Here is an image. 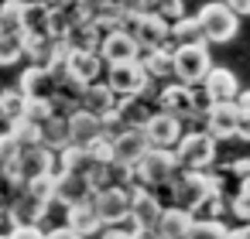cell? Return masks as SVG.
<instances>
[{
	"label": "cell",
	"mask_w": 250,
	"mask_h": 239,
	"mask_svg": "<svg viewBox=\"0 0 250 239\" xmlns=\"http://www.w3.org/2000/svg\"><path fill=\"white\" fill-rule=\"evenodd\" d=\"M182 171V161L175 154V147H151L137 164H134V184L144 188H165L175 181V174Z\"/></svg>",
	"instance_id": "1"
},
{
	"label": "cell",
	"mask_w": 250,
	"mask_h": 239,
	"mask_svg": "<svg viewBox=\"0 0 250 239\" xmlns=\"http://www.w3.org/2000/svg\"><path fill=\"white\" fill-rule=\"evenodd\" d=\"M195 14H199V21H202V28H206L209 45H226V41H233L236 31H240V14L226 4V0H206Z\"/></svg>",
	"instance_id": "2"
},
{
	"label": "cell",
	"mask_w": 250,
	"mask_h": 239,
	"mask_svg": "<svg viewBox=\"0 0 250 239\" xmlns=\"http://www.w3.org/2000/svg\"><path fill=\"white\" fill-rule=\"evenodd\" d=\"M158 106L182 116L185 123H202L199 120V86H188L182 79H168L158 89Z\"/></svg>",
	"instance_id": "3"
},
{
	"label": "cell",
	"mask_w": 250,
	"mask_h": 239,
	"mask_svg": "<svg viewBox=\"0 0 250 239\" xmlns=\"http://www.w3.org/2000/svg\"><path fill=\"white\" fill-rule=\"evenodd\" d=\"M216 137L206 130V127H195V130H185L182 140L175 144V154L182 161V167H212L216 164Z\"/></svg>",
	"instance_id": "4"
},
{
	"label": "cell",
	"mask_w": 250,
	"mask_h": 239,
	"mask_svg": "<svg viewBox=\"0 0 250 239\" xmlns=\"http://www.w3.org/2000/svg\"><path fill=\"white\" fill-rule=\"evenodd\" d=\"M212 69V55H209V41L199 45H175V79L188 82V86H202V79Z\"/></svg>",
	"instance_id": "5"
},
{
	"label": "cell",
	"mask_w": 250,
	"mask_h": 239,
	"mask_svg": "<svg viewBox=\"0 0 250 239\" xmlns=\"http://www.w3.org/2000/svg\"><path fill=\"white\" fill-rule=\"evenodd\" d=\"M14 174H18L24 184L35 181V178H45V174H59V150L48 147V144L21 147L18 164H14Z\"/></svg>",
	"instance_id": "6"
},
{
	"label": "cell",
	"mask_w": 250,
	"mask_h": 239,
	"mask_svg": "<svg viewBox=\"0 0 250 239\" xmlns=\"http://www.w3.org/2000/svg\"><path fill=\"white\" fill-rule=\"evenodd\" d=\"M103 79L113 86V92H117V96H137V92H144V89L154 82V79L147 75V69H144V62H141V58L106 65V75H103Z\"/></svg>",
	"instance_id": "7"
},
{
	"label": "cell",
	"mask_w": 250,
	"mask_h": 239,
	"mask_svg": "<svg viewBox=\"0 0 250 239\" xmlns=\"http://www.w3.org/2000/svg\"><path fill=\"white\" fill-rule=\"evenodd\" d=\"M59 75H62V65L48 69V65H35V62H28V69H21L18 86L24 89L28 99H48V103H52L55 92H59Z\"/></svg>",
	"instance_id": "8"
},
{
	"label": "cell",
	"mask_w": 250,
	"mask_h": 239,
	"mask_svg": "<svg viewBox=\"0 0 250 239\" xmlns=\"http://www.w3.org/2000/svg\"><path fill=\"white\" fill-rule=\"evenodd\" d=\"M24 45H28V62L48 65V69L62 65V58L69 52V41L59 38V35H52V31H45V35H28L24 31Z\"/></svg>",
	"instance_id": "9"
},
{
	"label": "cell",
	"mask_w": 250,
	"mask_h": 239,
	"mask_svg": "<svg viewBox=\"0 0 250 239\" xmlns=\"http://www.w3.org/2000/svg\"><path fill=\"white\" fill-rule=\"evenodd\" d=\"M62 65H65V72H69L72 79H79V82H86V86L106 75L103 55H100V52H89V48H69L65 58H62Z\"/></svg>",
	"instance_id": "10"
},
{
	"label": "cell",
	"mask_w": 250,
	"mask_h": 239,
	"mask_svg": "<svg viewBox=\"0 0 250 239\" xmlns=\"http://www.w3.org/2000/svg\"><path fill=\"white\" fill-rule=\"evenodd\" d=\"M144 133L151 140V147H175L185 133V120L168 113V110H158L147 123H144Z\"/></svg>",
	"instance_id": "11"
},
{
	"label": "cell",
	"mask_w": 250,
	"mask_h": 239,
	"mask_svg": "<svg viewBox=\"0 0 250 239\" xmlns=\"http://www.w3.org/2000/svg\"><path fill=\"white\" fill-rule=\"evenodd\" d=\"M62 222H65V225H72L76 232H83L86 239H96V236L103 232V225H106L93 198L76 202V205H65V208H62Z\"/></svg>",
	"instance_id": "12"
},
{
	"label": "cell",
	"mask_w": 250,
	"mask_h": 239,
	"mask_svg": "<svg viewBox=\"0 0 250 239\" xmlns=\"http://www.w3.org/2000/svg\"><path fill=\"white\" fill-rule=\"evenodd\" d=\"M236 123H240V103L226 99V103H212L202 127L216 137V140H233L236 137Z\"/></svg>",
	"instance_id": "13"
},
{
	"label": "cell",
	"mask_w": 250,
	"mask_h": 239,
	"mask_svg": "<svg viewBox=\"0 0 250 239\" xmlns=\"http://www.w3.org/2000/svg\"><path fill=\"white\" fill-rule=\"evenodd\" d=\"M100 55H103V62H106V65H113V62H134V58H141V55H144V48H141V41H137L130 31L117 28V31L103 35Z\"/></svg>",
	"instance_id": "14"
},
{
	"label": "cell",
	"mask_w": 250,
	"mask_h": 239,
	"mask_svg": "<svg viewBox=\"0 0 250 239\" xmlns=\"http://www.w3.org/2000/svg\"><path fill=\"white\" fill-rule=\"evenodd\" d=\"M93 195H96V188H93L89 174H83V171H59V178H55V202L62 208L76 205V202H86Z\"/></svg>",
	"instance_id": "15"
},
{
	"label": "cell",
	"mask_w": 250,
	"mask_h": 239,
	"mask_svg": "<svg viewBox=\"0 0 250 239\" xmlns=\"http://www.w3.org/2000/svg\"><path fill=\"white\" fill-rule=\"evenodd\" d=\"M134 188V198H130V212H134V219L144 225V229H158V222H161V215H165V202H161V195L154 191V188H144V184H130Z\"/></svg>",
	"instance_id": "16"
},
{
	"label": "cell",
	"mask_w": 250,
	"mask_h": 239,
	"mask_svg": "<svg viewBox=\"0 0 250 239\" xmlns=\"http://www.w3.org/2000/svg\"><path fill=\"white\" fill-rule=\"evenodd\" d=\"M147 150H151V140H147L144 127H127V130H120L113 137V157L120 164H127V167H134Z\"/></svg>",
	"instance_id": "17"
},
{
	"label": "cell",
	"mask_w": 250,
	"mask_h": 239,
	"mask_svg": "<svg viewBox=\"0 0 250 239\" xmlns=\"http://www.w3.org/2000/svg\"><path fill=\"white\" fill-rule=\"evenodd\" d=\"M130 198H134V188H130V184H110V188H103V191L93 195V202H96L103 222L124 219V215L130 212Z\"/></svg>",
	"instance_id": "18"
},
{
	"label": "cell",
	"mask_w": 250,
	"mask_h": 239,
	"mask_svg": "<svg viewBox=\"0 0 250 239\" xmlns=\"http://www.w3.org/2000/svg\"><path fill=\"white\" fill-rule=\"evenodd\" d=\"M117 106H120V96L113 92V86H110L106 79H96V82L86 86V92H83V110H89V113H96V116H110V113H117Z\"/></svg>",
	"instance_id": "19"
},
{
	"label": "cell",
	"mask_w": 250,
	"mask_h": 239,
	"mask_svg": "<svg viewBox=\"0 0 250 239\" xmlns=\"http://www.w3.org/2000/svg\"><path fill=\"white\" fill-rule=\"evenodd\" d=\"M202 89L209 92L212 103H226V99H236V96H240L236 75H233L229 69H223V65H212V69H209V75L202 79Z\"/></svg>",
	"instance_id": "20"
},
{
	"label": "cell",
	"mask_w": 250,
	"mask_h": 239,
	"mask_svg": "<svg viewBox=\"0 0 250 239\" xmlns=\"http://www.w3.org/2000/svg\"><path fill=\"white\" fill-rule=\"evenodd\" d=\"M192 225H195V215H192L188 208L168 205L165 215H161V222H158V236H161V239H188Z\"/></svg>",
	"instance_id": "21"
},
{
	"label": "cell",
	"mask_w": 250,
	"mask_h": 239,
	"mask_svg": "<svg viewBox=\"0 0 250 239\" xmlns=\"http://www.w3.org/2000/svg\"><path fill=\"white\" fill-rule=\"evenodd\" d=\"M141 62H144V69H147V75H151L154 82H168V79H175V45L147 48V52L141 55Z\"/></svg>",
	"instance_id": "22"
},
{
	"label": "cell",
	"mask_w": 250,
	"mask_h": 239,
	"mask_svg": "<svg viewBox=\"0 0 250 239\" xmlns=\"http://www.w3.org/2000/svg\"><path fill=\"white\" fill-rule=\"evenodd\" d=\"M69 123H72V144L89 147L96 137H103V116H96V113H89L83 106L76 113H69Z\"/></svg>",
	"instance_id": "23"
},
{
	"label": "cell",
	"mask_w": 250,
	"mask_h": 239,
	"mask_svg": "<svg viewBox=\"0 0 250 239\" xmlns=\"http://www.w3.org/2000/svg\"><path fill=\"white\" fill-rule=\"evenodd\" d=\"M21 62H28L24 31H4L0 35V69H14Z\"/></svg>",
	"instance_id": "24"
},
{
	"label": "cell",
	"mask_w": 250,
	"mask_h": 239,
	"mask_svg": "<svg viewBox=\"0 0 250 239\" xmlns=\"http://www.w3.org/2000/svg\"><path fill=\"white\" fill-rule=\"evenodd\" d=\"M93 167H96V157H93L89 147H83V144H65V147L59 150V171H83V174H89Z\"/></svg>",
	"instance_id": "25"
},
{
	"label": "cell",
	"mask_w": 250,
	"mask_h": 239,
	"mask_svg": "<svg viewBox=\"0 0 250 239\" xmlns=\"http://www.w3.org/2000/svg\"><path fill=\"white\" fill-rule=\"evenodd\" d=\"M199 41H209L199 14H185V18L171 21V45H199Z\"/></svg>",
	"instance_id": "26"
},
{
	"label": "cell",
	"mask_w": 250,
	"mask_h": 239,
	"mask_svg": "<svg viewBox=\"0 0 250 239\" xmlns=\"http://www.w3.org/2000/svg\"><path fill=\"white\" fill-rule=\"evenodd\" d=\"M24 31L28 35L52 31V4H45V0H24Z\"/></svg>",
	"instance_id": "27"
},
{
	"label": "cell",
	"mask_w": 250,
	"mask_h": 239,
	"mask_svg": "<svg viewBox=\"0 0 250 239\" xmlns=\"http://www.w3.org/2000/svg\"><path fill=\"white\" fill-rule=\"evenodd\" d=\"M28 110V96L21 86H7V89H0V123H14L21 120Z\"/></svg>",
	"instance_id": "28"
},
{
	"label": "cell",
	"mask_w": 250,
	"mask_h": 239,
	"mask_svg": "<svg viewBox=\"0 0 250 239\" xmlns=\"http://www.w3.org/2000/svg\"><path fill=\"white\" fill-rule=\"evenodd\" d=\"M42 127H45V144H48V147L62 150L65 144H72V123H69V113H59V110H55Z\"/></svg>",
	"instance_id": "29"
},
{
	"label": "cell",
	"mask_w": 250,
	"mask_h": 239,
	"mask_svg": "<svg viewBox=\"0 0 250 239\" xmlns=\"http://www.w3.org/2000/svg\"><path fill=\"white\" fill-rule=\"evenodd\" d=\"M65 41H69V48H89V52H100V45H103V31L93 24V18L89 21H83V24H76L69 35H65Z\"/></svg>",
	"instance_id": "30"
},
{
	"label": "cell",
	"mask_w": 250,
	"mask_h": 239,
	"mask_svg": "<svg viewBox=\"0 0 250 239\" xmlns=\"http://www.w3.org/2000/svg\"><path fill=\"white\" fill-rule=\"evenodd\" d=\"M7 133L18 140V147L45 144V127H42V123H35V120H28V116H21V120H14V123H7Z\"/></svg>",
	"instance_id": "31"
},
{
	"label": "cell",
	"mask_w": 250,
	"mask_h": 239,
	"mask_svg": "<svg viewBox=\"0 0 250 239\" xmlns=\"http://www.w3.org/2000/svg\"><path fill=\"white\" fill-rule=\"evenodd\" d=\"M188 239H229V225L226 219H195Z\"/></svg>",
	"instance_id": "32"
},
{
	"label": "cell",
	"mask_w": 250,
	"mask_h": 239,
	"mask_svg": "<svg viewBox=\"0 0 250 239\" xmlns=\"http://www.w3.org/2000/svg\"><path fill=\"white\" fill-rule=\"evenodd\" d=\"M0 24L4 31H24V0H0Z\"/></svg>",
	"instance_id": "33"
},
{
	"label": "cell",
	"mask_w": 250,
	"mask_h": 239,
	"mask_svg": "<svg viewBox=\"0 0 250 239\" xmlns=\"http://www.w3.org/2000/svg\"><path fill=\"white\" fill-rule=\"evenodd\" d=\"M141 7L144 11H154V14L168 18V21L185 18V0H141Z\"/></svg>",
	"instance_id": "34"
},
{
	"label": "cell",
	"mask_w": 250,
	"mask_h": 239,
	"mask_svg": "<svg viewBox=\"0 0 250 239\" xmlns=\"http://www.w3.org/2000/svg\"><path fill=\"white\" fill-rule=\"evenodd\" d=\"M14 239H48V229L45 225H18L14 229Z\"/></svg>",
	"instance_id": "35"
},
{
	"label": "cell",
	"mask_w": 250,
	"mask_h": 239,
	"mask_svg": "<svg viewBox=\"0 0 250 239\" xmlns=\"http://www.w3.org/2000/svg\"><path fill=\"white\" fill-rule=\"evenodd\" d=\"M96 239H137V236H134V232H127V229H120L117 222H106V225H103V232H100Z\"/></svg>",
	"instance_id": "36"
},
{
	"label": "cell",
	"mask_w": 250,
	"mask_h": 239,
	"mask_svg": "<svg viewBox=\"0 0 250 239\" xmlns=\"http://www.w3.org/2000/svg\"><path fill=\"white\" fill-rule=\"evenodd\" d=\"M48 239H86V236H83V232H76L72 225H65V222H62V225H52V229H48Z\"/></svg>",
	"instance_id": "37"
},
{
	"label": "cell",
	"mask_w": 250,
	"mask_h": 239,
	"mask_svg": "<svg viewBox=\"0 0 250 239\" xmlns=\"http://www.w3.org/2000/svg\"><path fill=\"white\" fill-rule=\"evenodd\" d=\"M236 140L250 144V113H243V110H240V123H236Z\"/></svg>",
	"instance_id": "38"
},
{
	"label": "cell",
	"mask_w": 250,
	"mask_h": 239,
	"mask_svg": "<svg viewBox=\"0 0 250 239\" xmlns=\"http://www.w3.org/2000/svg\"><path fill=\"white\" fill-rule=\"evenodd\" d=\"M226 4H229L240 18H247V14H250V0H226Z\"/></svg>",
	"instance_id": "39"
},
{
	"label": "cell",
	"mask_w": 250,
	"mask_h": 239,
	"mask_svg": "<svg viewBox=\"0 0 250 239\" xmlns=\"http://www.w3.org/2000/svg\"><path fill=\"white\" fill-rule=\"evenodd\" d=\"M236 191H240V195H247V198H250V171H247V174H243V178H240V184H236Z\"/></svg>",
	"instance_id": "40"
},
{
	"label": "cell",
	"mask_w": 250,
	"mask_h": 239,
	"mask_svg": "<svg viewBox=\"0 0 250 239\" xmlns=\"http://www.w3.org/2000/svg\"><path fill=\"white\" fill-rule=\"evenodd\" d=\"M236 103H240V110H243V113H250V89H247V92H240V96H236Z\"/></svg>",
	"instance_id": "41"
},
{
	"label": "cell",
	"mask_w": 250,
	"mask_h": 239,
	"mask_svg": "<svg viewBox=\"0 0 250 239\" xmlns=\"http://www.w3.org/2000/svg\"><path fill=\"white\" fill-rule=\"evenodd\" d=\"M137 239H161V236H158V229H144Z\"/></svg>",
	"instance_id": "42"
},
{
	"label": "cell",
	"mask_w": 250,
	"mask_h": 239,
	"mask_svg": "<svg viewBox=\"0 0 250 239\" xmlns=\"http://www.w3.org/2000/svg\"><path fill=\"white\" fill-rule=\"evenodd\" d=\"M45 4H52V7H62V4H69V0H45Z\"/></svg>",
	"instance_id": "43"
},
{
	"label": "cell",
	"mask_w": 250,
	"mask_h": 239,
	"mask_svg": "<svg viewBox=\"0 0 250 239\" xmlns=\"http://www.w3.org/2000/svg\"><path fill=\"white\" fill-rule=\"evenodd\" d=\"M86 4H89V7H100V4H103V0H86Z\"/></svg>",
	"instance_id": "44"
},
{
	"label": "cell",
	"mask_w": 250,
	"mask_h": 239,
	"mask_svg": "<svg viewBox=\"0 0 250 239\" xmlns=\"http://www.w3.org/2000/svg\"><path fill=\"white\" fill-rule=\"evenodd\" d=\"M0 239H14V232H4V236H0Z\"/></svg>",
	"instance_id": "45"
},
{
	"label": "cell",
	"mask_w": 250,
	"mask_h": 239,
	"mask_svg": "<svg viewBox=\"0 0 250 239\" xmlns=\"http://www.w3.org/2000/svg\"><path fill=\"white\" fill-rule=\"evenodd\" d=\"M0 202H7V198H4V191H0Z\"/></svg>",
	"instance_id": "46"
},
{
	"label": "cell",
	"mask_w": 250,
	"mask_h": 239,
	"mask_svg": "<svg viewBox=\"0 0 250 239\" xmlns=\"http://www.w3.org/2000/svg\"><path fill=\"white\" fill-rule=\"evenodd\" d=\"M0 35H4V24H0Z\"/></svg>",
	"instance_id": "47"
},
{
	"label": "cell",
	"mask_w": 250,
	"mask_h": 239,
	"mask_svg": "<svg viewBox=\"0 0 250 239\" xmlns=\"http://www.w3.org/2000/svg\"><path fill=\"white\" fill-rule=\"evenodd\" d=\"M0 137H4V130H0Z\"/></svg>",
	"instance_id": "48"
}]
</instances>
